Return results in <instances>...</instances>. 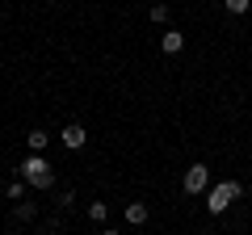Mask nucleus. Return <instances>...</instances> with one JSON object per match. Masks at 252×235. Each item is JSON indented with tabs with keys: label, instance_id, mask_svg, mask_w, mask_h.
Instances as JSON below:
<instances>
[{
	"label": "nucleus",
	"instance_id": "obj_1",
	"mask_svg": "<svg viewBox=\"0 0 252 235\" xmlns=\"http://www.w3.org/2000/svg\"><path fill=\"white\" fill-rule=\"evenodd\" d=\"M17 176L30 185V189H55V164L46 160V155H26V160L17 164Z\"/></svg>",
	"mask_w": 252,
	"mask_h": 235
},
{
	"label": "nucleus",
	"instance_id": "obj_2",
	"mask_svg": "<svg viewBox=\"0 0 252 235\" xmlns=\"http://www.w3.org/2000/svg\"><path fill=\"white\" fill-rule=\"evenodd\" d=\"M240 193H244V185H240V181H219L215 189L206 193V210H210V214H227V206H231Z\"/></svg>",
	"mask_w": 252,
	"mask_h": 235
},
{
	"label": "nucleus",
	"instance_id": "obj_3",
	"mask_svg": "<svg viewBox=\"0 0 252 235\" xmlns=\"http://www.w3.org/2000/svg\"><path fill=\"white\" fill-rule=\"evenodd\" d=\"M206 185H210V168H206V164H189V168H185V181H181V189L193 198V193H206Z\"/></svg>",
	"mask_w": 252,
	"mask_h": 235
},
{
	"label": "nucleus",
	"instance_id": "obj_4",
	"mask_svg": "<svg viewBox=\"0 0 252 235\" xmlns=\"http://www.w3.org/2000/svg\"><path fill=\"white\" fill-rule=\"evenodd\" d=\"M59 143L67 147V151H80V147L89 143V130H84L80 122H72V126H63V130H59Z\"/></svg>",
	"mask_w": 252,
	"mask_h": 235
},
{
	"label": "nucleus",
	"instance_id": "obj_5",
	"mask_svg": "<svg viewBox=\"0 0 252 235\" xmlns=\"http://www.w3.org/2000/svg\"><path fill=\"white\" fill-rule=\"evenodd\" d=\"M160 51L164 55H181L185 51V34H181V29H168V34L160 38Z\"/></svg>",
	"mask_w": 252,
	"mask_h": 235
},
{
	"label": "nucleus",
	"instance_id": "obj_6",
	"mask_svg": "<svg viewBox=\"0 0 252 235\" xmlns=\"http://www.w3.org/2000/svg\"><path fill=\"white\" fill-rule=\"evenodd\" d=\"M26 147H30V155H42L46 147H51V135H46V130H30V135H26Z\"/></svg>",
	"mask_w": 252,
	"mask_h": 235
},
{
	"label": "nucleus",
	"instance_id": "obj_7",
	"mask_svg": "<svg viewBox=\"0 0 252 235\" xmlns=\"http://www.w3.org/2000/svg\"><path fill=\"white\" fill-rule=\"evenodd\" d=\"M147 218H152V210H147L143 202H130V206H126V223H130V227H143Z\"/></svg>",
	"mask_w": 252,
	"mask_h": 235
},
{
	"label": "nucleus",
	"instance_id": "obj_8",
	"mask_svg": "<svg viewBox=\"0 0 252 235\" xmlns=\"http://www.w3.org/2000/svg\"><path fill=\"white\" fill-rule=\"evenodd\" d=\"M4 198H9V202H21V198H26V181H21V176H13V181L4 185Z\"/></svg>",
	"mask_w": 252,
	"mask_h": 235
},
{
	"label": "nucleus",
	"instance_id": "obj_9",
	"mask_svg": "<svg viewBox=\"0 0 252 235\" xmlns=\"http://www.w3.org/2000/svg\"><path fill=\"white\" fill-rule=\"evenodd\" d=\"M223 9L231 13V17H244V13L252 9V0H223Z\"/></svg>",
	"mask_w": 252,
	"mask_h": 235
},
{
	"label": "nucleus",
	"instance_id": "obj_10",
	"mask_svg": "<svg viewBox=\"0 0 252 235\" xmlns=\"http://www.w3.org/2000/svg\"><path fill=\"white\" fill-rule=\"evenodd\" d=\"M89 218H93V223H105V218H109V206H105V202H89Z\"/></svg>",
	"mask_w": 252,
	"mask_h": 235
},
{
	"label": "nucleus",
	"instance_id": "obj_11",
	"mask_svg": "<svg viewBox=\"0 0 252 235\" xmlns=\"http://www.w3.org/2000/svg\"><path fill=\"white\" fill-rule=\"evenodd\" d=\"M34 214H38V206H34V202H17V218H21V223H30Z\"/></svg>",
	"mask_w": 252,
	"mask_h": 235
},
{
	"label": "nucleus",
	"instance_id": "obj_12",
	"mask_svg": "<svg viewBox=\"0 0 252 235\" xmlns=\"http://www.w3.org/2000/svg\"><path fill=\"white\" fill-rule=\"evenodd\" d=\"M152 21L164 26V21H168V4H152Z\"/></svg>",
	"mask_w": 252,
	"mask_h": 235
},
{
	"label": "nucleus",
	"instance_id": "obj_13",
	"mask_svg": "<svg viewBox=\"0 0 252 235\" xmlns=\"http://www.w3.org/2000/svg\"><path fill=\"white\" fill-rule=\"evenodd\" d=\"M101 235H122V231H114V227H105V231H101Z\"/></svg>",
	"mask_w": 252,
	"mask_h": 235
},
{
	"label": "nucleus",
	"instance_id": "obj_14",
	"mask_svg": "<svg viewBox=\"0 0 252 235\" xmlns=\"http://www.w3.org/2000/svg\"><path fill=\"white\" fill-rule=\"evenodd\" d=\"M4 235H17V231H4Z\"/></svg>",
	"mask_w": 252,
	"mask_h": 235
},
{
	"label": "nucleus",
	"instance_id": "obj_15",
	"mask_svg": "<svg viewBox=\"0 0 252 235\" xmlns=\"http://www.w3.org/2000/svg\"><path fill=\"white\" fill-rule=\"evenodd\" d=\"M34 235H46V231H34Z\"/></svg>",
	"mask_w": 252,
	"mask_h": 235
}]
</instances>
